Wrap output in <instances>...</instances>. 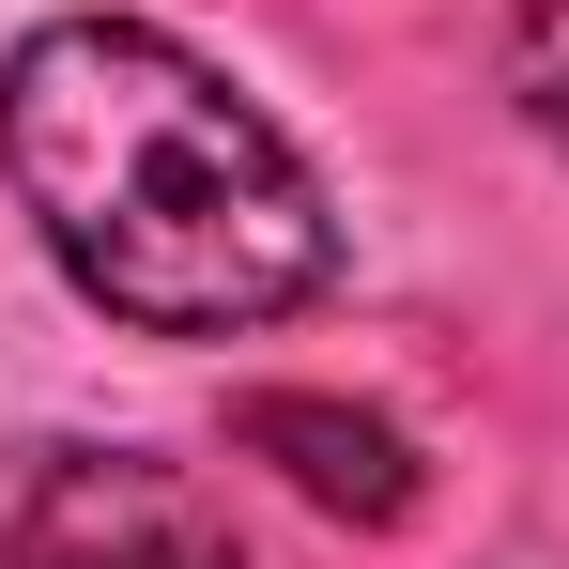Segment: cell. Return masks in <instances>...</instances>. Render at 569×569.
<instances>
[{"instance_id": "4", "label": "cell", "mask_w": 569, "mask_h": 569, "mask_svg": "<svg viewBox=\"0 0 569 569\" xmlns=\"http://www.w3.org/2000/svg\"><path fill=\"white\" fill-rule=\"evenodd\" d=\"M492 62H508V108H523V123L569 154V0H508Z\"/></svg>"}, {"instance_id": "3", "label": "cell", "mask_w": 569, "mask_h": 569, "mask_svg": "<svg viewBox=\"0 0 569 569\" xmlns=\"http://www.w3.org/2000/svg\"><path fill=\"white\" fill-rule=\"evenodd\" d=\"M247 447H262V462H292L323 508H355V523H400V508H416V447H400L385 416H355V400L262 385V400H247Z\"/></svg>"}, {"instance_id": "2", "label": "cell", "mask_w": 569, "mask_h": 569, "mask_svg": "<svg viewBox=\"0 0 569 569\" xmlns=\"http://www.w3.org/2000/svg\"><path fill=\"white\" fill-rule=\"evenodd\" d=\"M0 569H247V539L154 447H47V462L16 477Z\"/></svg>"}, {"instance_id": "1", "label": "cell", "mask_w": 569, "mask_h": 569, "mask_svg": "<svg viewBox=\"0 0 569 569\" xmlns=\"http://www.w3.org/2000/svg\"><path fill=\"white\" fill-rule=\"evenodd\" d=\"M0 186L139 339H262L339 278L308 139L154 16H31L0 47Z\"/></svg>"}]
</instances>
